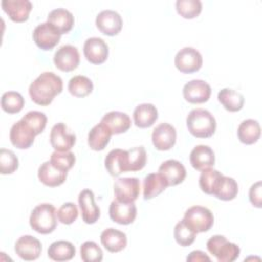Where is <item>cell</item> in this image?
Returning <instances> with one entry per match:
<instances>
[{"label": "cell", "mask_w": 262, "mask_h": 262, "mask_svg": "<svg viewBox=\"0 0 262 262\" xmlns=\"http://www.w3.org/2000/svg\"><path fill=\"white\" fill-rule=\"evenodd\" d=\"M237 192L238 185L236 181L231 177L223 175L213 195L222 201H231L237 195Z\"/></svg>", "instance_id": "cell-35"}, {"label": "cell", "mask_w": 262, "mask_h": 262, "mask_svg": "<svg viewBox=\"0 0 262 262\" xmlns=\"http://www.w3.org/2000/svg\"><path fill=\"white\" fill-rule=\"evenodd\" d=\"M249 199L253 206L257 208H261L262 202H261V181H257L254 183L249 191Z\"/></svg>", "instance_id": "cell-45"}, {"label": "cell", "mask_w": 262, "mask_h": 262, "mask_svg": "<svg viewBox=\"0 0 262 262\" xmlns=\"http://www.w3.org/2000/svg\"><path fill=\"white\" fill-rule=\"evenodd\" d=\"M112 131L103 123L92 127L88 133V145L93 150H102L110 142Z\"/></svg>", "instance_id": "cell-29"}, {"label": "cell", "mask_w": 262, "mask_h": 262, "mask_svg": "<svg viewBox=\"0 0 262 262\" xmlns=\"http://www.w3.org/2000/svg\"><path fill=\"white\" fill-rule=\"evenodd\" d=\"M151 140L157 149L168 150L176 142V130L168 123H161L152 130Z\"/></svg>", "instance_id": "cell-17"}, {"label": "cell", "mask_w": 262, "mask_h": 262, "mask_svg": "<svg viewBox=\"0 0 262 262\" xmlns=\"http://www.w3.org/2000/svg\"><path fill=\"white\" fill-rule=\"evenodd\" d=\"M14 250L17 256L23 260L33 261L40 257L42 245L38 238L32 235H23L16 241Z\"/></svg>", "instance_id": "cell-16"}, {"label": "cell", "mask_w": 262, "mask_h": 262, "mask_svg": "<svg viewBox=\"0 0 262 262\" xmlns=\"http://www.w3.org/2000/svg\"><path fill=\"white\" fill-rule=\"evenodd\" d=\"M18 168V159L15 154L6 148L0 149V173L11 174Z\"/></svg>", "instance_id": "cell-40"}, {"label": "cell", "mask_w": 262, "mask_h": 262, "mask_svg": "<svg viewBox=\"0 0 262 262\" xmlns=\"http://www.w3.org/2000/svg\"><path fill=\"white\" fill-rule=\"evenodd\" d=\"M159 172L166 178L169 186H174L181 183L185 176V167L177 160H167L159 167Z\"/></svg>", "instance_id": "cell-23"}, {"label": "cell", "mask_w": 262, "mask_h": 262, "mask_svg": "<svg viewBox=\"0 0 262 262\" xmlns=\"http://www.w3.org/2000/svg\"><path fill=\"white\" fill-rule=\"evenodd\" d=\"M49 139L55 150L68 151L74 146L76 142V135L74 133H70L68 131V127L63 123H57L51 128Z\"/></svg>", "instance_id": "cell-15"}, {"label": "cell", "mask_w": 262, "mask_h": 262, "mask_svg": "<svg viewBox=\"0 0 262 262\" xmlns=\"http://www.w3.org/2000/svg\"><path fill=\"white\" fill-rule=\"evenodd\" d=\"M100 242L108 252L118 253L127 246V236L123 231L111 227L101 232Z\"/></svg>", "instance_id": "cell-24"}, {"label": "cell", "mask_w": 262, "mask_h": 262, "mask_svg": "<svg viewBox=\"0 0 262 262\" xmlns=\"http://www.w3.org/2000/svg\"><path fill=\"white\" fill-rule=\"evenodd\" d=\"M68 89L70 93L76 97H85L92 92L93 83L88 77L78 75L70 79Z\"/></svg>", "instance_id": "cell-34"}, {"label": "cell", "mask_w": 262, "mask_h": 262, "mask_svg": "<svg viewBox=\"0 0 262 262\" xmlns=\"http://www.w3.org/2000/svg\"><path fill=\"white\" fill-rule=\"evenodd\" d=\"M48 257L53 261H69L76 254L75 246L68 241L53 242L48 248Z\"/></svg>", "instance_id": "cell-31"}, {"label": "cell", "mask_w": 262, "mask_h": 262, "mask_svg": "<svg viewBox=\"0 0 262 262\" xmlns=\"http://www.w3.org/2000/svg\"><path fill=\"white\" fill-rule=\"evenodd\" d=\"M21 119L32 128L36 135L40 134L45 129L47 123V117L45 114L38 111L28 112Z\"/></svg>", "instance_id": "cell-42"}, {"label": "cell", "mask_w": 262, "mask_h": 262, "mask_svg": "<svg viewBox=\"0 0 262 262\" xmlns=\"http://www.w3.org/2000/svg\"><path fill=\"white\" fill-rule=\"evenodd\" d=\"M47 21L50 23L60 34L69 33L74 26V15L66 8H55L48 13Z\"/></svg>", "instance_id": "cell-25"}, {"label": "cell", "mask_w": 262, "mask_h": 262, "mask_svg": "<svg viewBox=\"0 0 262 262\" xmlns=\"http://www.w3.org/2000/svg\"><path fill=\"white\" fill-rule=\"evenodd\" d=\"M80 254L84 262H100L103 257L100 247L92 241H87L81 245Z\"/></svg>", "instance_id": "cell-39"}, {"label": "cell", "mask_w": 262, "mask_h": 262, "mask_svg": "<svg viewBox=\"0 0 262 262\" xmlns=\"http://www.w3.org/2000/svg\"><path fill=\"white\" fill-rule=\"evenodd\" d=\"M183 219L196 232H205L211 229L214 224L213 213L206 207L192 206L188 208Z\"/></svg>", "instance_id": "cell-5"}, {"label": "cell", "mask_w": 262, "mask_h": 262, "mask_svg": "<svg viewBox=\"0 0 262 262\" xmlns=\"http://www.w3.org/2000/svg\"><path fill=\"white\" fill-rule=\"evenodd\" d=\"M196 231L189 226L184 219L180 220L174 227V237L178 245L182 247L190 246L196 236Z\"/></svg>", "instance_id": "cell-36"}, {"label": "cell", "mask_w": 262, "mask_h": 262, "mask_svg": "<svg viewBox=\"0 0 262 262\" xmlns=\"http://www.w3.org/2000/svg\"><path fill=\"white\" fill-rule=\"evenodd\" d=\"M108 214L111 219L119 224L127 225L132 223L137 214L136 206L133 203H126V202H120L118 200H114L108 209Z\"/></svg>", "instance_id": "cell-13"}, {"label": "cell", "mask_w": 262, "mask_h": 262, "mask_svg": "<svg viewBox=\"0 0 262 262\" xmlns=\"http://www.w3.org/2000/svg\"><path fill=\"white\" fill-rule=\"evenodd\" d=\"M211 86L203 80H191L183 86V97L190 103L208 101L211 95Z\"/></svg>", "instance_id": "cell-14"}, {"label": "cell", "mask_w": 262, "mask_h": 262, "mask_svg": "<svg viewBox=\"0 0 262 262\" xmlns=\"http://www.w3.org/2000/svg\"><path fill=\"white\" fill-rule=\"evenodd\" d=\"M104 166L112 176H119L121 173L129 171L128 150L112 149L104 159Z\"/></svg>", "instance_id": "cell-19"}, {"label": "cell", "mask_w": 262, "mask_h": 262, "mask_svg": "<svg viewBox=\"0 0 262 262\" xmlns=\"http://www.w3.org/2000/svg\"><path fill=\"white\" fill-rule=\"evenodd\" d=\"M62 80L52 72H44L38 76L29 87L32 100L39 105H48L62 91Z\"/></svg>", "instance_id": "cell-1"}, {"label": "cell", "mask_w": 262, "mask_h": 262, "mask_svg": "<svg viewBox=\"0 0 262 262\" xmlns=\"http://www.w3.org/2000/svg\"><path fill=\"white\" fill-rule=\"evenodd\" d=\"M68 176V172L55 167L50 161H46L38 169V178L46 186L55 187L62 184Z\"/></svg>", "instance_id": "cell-21"}, {"label": "cell", "mask_w": 262, "mask_h": 262, "mask_svg": "<svg viewBox=\"0 0 262 262\" xmlns=\"http://www.w3.org/2000/svg\"><path fill=\"white\" fill-rule=\"evenodd\" d=\"M187 261H210L211 259L202 251H192L186 258Z\"/></svg>", "instance_id": "cell-46"}, {"label": "cell", "mask_w": 262, "mask_h": 262, "mask_svg": "<svg viewBox=\"0 0 262 262\" xmlns=\"http://www.w3.org/2000/svg\"><path fill=\"white\" fill-rule=\"evenodd\" d=\"M78 203L82 213V219L87 224L95 223L99 216L100 210L94 202V193L90 189H83L78 196Z\"/></svg>", "instance_id": "cell-18"}, {"label": "cell", "mask_w": 262, "mask_h": 262, "mask_svg": "<svg viewBox=\"0 0 262 262\" xmlns=\"http://www.w3.org/2000/svg\"><path fill=\"white\" fill-rule=\"evenodd\" d=\"M219 102L229 112L241 111L244 106V95L231 88H223L218 92Z\"/></svg>", "instance_id": "cell-32"}, {"label": "cell", "mask_w": 262, "mask_h": 262, "mask_svg": "<svg viewBox=\"0 0 262 262\" xmlns=\"http://www.w3.org/2000/svg\"><path fill=\"white\" fill-rule=\"evenodd\" d=\"M1 7L11 20L23 23L28 19L33 5L29 0H2Z\"/></svg>", "instance_id": "cell-20"}, {"label": "cell", "mask_w": 262, "mask_h": 262, "mask_svg": "<svg viewBox=\"0 0 262 262\" xmlns=\"http://www.w3.org/2000/svg\"><path fill=\"white\" fill-rule=\"evenodd\" d=\"M25 99L23 95L16 91H7L2 94L1 107L8 114H16L24 107Z\"/></svg>", "instance_id": "cell-37"}, {"label": "cell", "mask_w": 262, "mask_h": 262, "mask_svg": "<svg viewBox=\"0 0 262 262\" xmlns=\"http://www.w3.org/2000/svg\"><path fill=\"white\" fill-rule=\"evenodd\" d=\"M83 52L89 62L100 64L104 62L108 56V46L103 39L99 37H91L85 41Z\"/></svg>", "instance_id": "cell-11"}, {"label": "cell", "mask_w": 262, "mask_h": 262, "mask_svg": "<svg viewBox=\"0 0 262 262\" xmlns=\"http://www.w3.org/2000/svg\"><path fill=\"white\" fill-rule=\"evenodd\" d=\"M30 225L38 233H51L57 225V215L54 206L48 203L36 206L30 215Z\"/></svg>", "instance_id": "cell-3"}, {"label": "cell", "mask_w": 262, "mask_h": 262, "mask_svg": "<svg viewBox=\"0 0 262 262\" xmlns=\"http://www.w3.org/2000/svg\"><path fill=\"white\" fill-rule=\"evenodd\" d=\"M61 34L48 21L38 25L33 31L36 45L43 50H51L60 40Z\"/></svg>", "instance_id": "cell-8"}, {"label": "cell", "mask_w": 262, "mask_h": 262, "mask_svg": "<svg viewBox=\"0 0 262 262\" xmlns=\"http://www.w3.org/2000/svg\"><path fill=\"white\" fill-rule=\"evenodd\" d=\"M189 161L191 166L199 171L211 168L215 164V154L213 149L204 144H200L193 147L189 155Z\"/></svg>", "instance_id": "cell-22"}, {"label": "cell", "mask_w": 262, "mask_h": 262, "mask_svg": "<svg viewBox=\"0 0 262 262\" xmlns=\"http://www.w3.org/2000/svg\"><path fill=\"white\" fill-rule=\"evenodd\" d=\"M223 174L213 168H208L202 171L199 178V185L201 189L207 194H214L217 189Z\"/></svg>", "instance_id": "cell-33"}, {"label": "cell", "mask_w": 262, "mask_h": 262, "mask_svg": "<svg viewBox=\"0 0 262 262\" xmlns=\"http://www.w3.org/2000/svg\"><path fill=\"white\" fill-rule=\"evenodd\" d=\"M140 192V182L136 177L118 178L114 183V193L116 200L120 202L133 203Z\"/></svg>", "instance_id": "cell-7"}, {"label": "cell", "mask_w": 262, "mask_h": 262, "mask_svg": "<svg viewBox=\"0 0 262 262\" xmlns=\"http://www.w3.org/2000/svg\"><path fill=\"white\" fill-rule=\"evenodd\" d=\"M175 67L181 73L191 74L199 71L203 64L201 53L193 47H183L175 55Z\"/></svg>", "instance_id": "cell-6"}, {"label": "cell", "mask_w": 262, "mask_h": 262, "mask_svg": "<svg viewBox=\"0 0 262 262\" xmlns=\"http://www.w3.org/2000/svg\"><path fill=\"white\" fill-rule=\"evenodd\" d=\"M176 10L184 18H193L202 11V2L200 0H177Z\"/></svg>", "instance_id": "cell-38"}, {"label": "cell", "mask_w": 262, "mask_h": 262, "mask_svg": "<svg viewBox=\"0 0 262 262\" xmlns=\"http://www.w3.org/2000/svg\"><path fill=\"white\" fill-rule=\"evenodd\" d=\"M78 208L74 203L68 202L60 206L56 215L59 222L63 224H72L78 217Z\"/></svg>", "instance_id": "cell-44"}, {"label": "cell", "mask_w": 262, "mask_h": 262, "mask_svg": "<svg viewBox=\"0 0 262 262\" xmlns=\"http://www.w3.org/2000/svg\"><path fill=\"white\" fill-rule=\"evenodd\" d=\"M207 249L219 262H232L239 256L237 245L230 243L223 235H213L207 242Z\"/></svg>", "instance_id": "cell-4"}, {"label": "cell", "mask_w": 262, "mask_h": 262, "mask_svg": "<svg viewBox=\"0 0 262 262\" xmlns=\"http://www.w3.org/2000/svg\"><path fill=\"white\" fill-rule=\"evenodd\" d=\"M158 119V110L151 103H141L133 112V120L137 127L148 128Z\"/></svg>", "instance_id": "cell-28"}, {"label": "cell", "mask_w": 262, "mask_h": 262, "mask_svg": "<svg viewBox=\"0 0 262 262\" xmlns=\"http://www.w3.org/2000/svg\"><path fill=\"white\" fill-rule=\"evenodd\" d=\"M186 126L190 134L198 138L211 137L216 130V120L207 110L194 108L186 117Z\"/></svg>", "instance_id": "cell-2"}, {"label": "cell", "mask_w": 262, "mask_h": 262, "mask_svg": "<svg viewBox=\"0 0 262 262\" xmlns=\"http://www.w3.org/2000/svg\"><path fill=\"white\" fill-rule=\"evenodd\" d=\"M95 24L102 34L107 36H115L121 31L123 19L117 11L105 9L96 15Z\"/></svg>", "instance_id": "cell-12"}, {"label": "cell", "mask_w": 262, "mask_h": 262, "mask_svg": "<svg viewBox=\"0 0 262 262\" xmlns=\"http://www.w3.org/2000/svg\"><path fill=\"white\" fill-rule=\"evenodd\" d=\"M53 62L62 72L74 71L80 62L79 51L73 45H62L54 53Z\"/></svg>", "instance_id": "cell-9"}, {"label": "cell", "mask_w": 262, "mask_h": 262, "mask_svg": "<svg viewBox=\"0 0 262 262\" xmlns=\"http://www.w3.org/2000/svg\"><path fill=\"white\" fill-rule=\"evenodd\" d=\"M166 178L160 173H150L143 179V198L145 200L159 195L168 187Z\"/></svg>", "instance_id": "cell-27"}, {"label": "cell", "mask_w": 262, "mask_h": 262, "mask_svg": "<svg viewBox=\"0 0 262 262\" xmlns=\"http://www.w3.org/2000/svg\"><path fill=\"white\" fill-rule=\"evenodd\" d=\"M100 122L106 125L113 134L124 133L131 127L130 117L126 113L118 111L106 113Z\"/></svg>", "instance_id": "cell-26"}, {"label": "cell", "mask_w": 262, "mask_h": 262, "mask_svg": "<svg viewBox=\"0 0 262 262\" xmlns=\"http://www.w3.org/2000/svg\"><path fill=\"white\" fill-rule=\"evenodd\" d=\"M35 136V132L23 119L14 123L9 132V139L11 143L19 149H27L31 147L34 143Z\"/></svg>", "instance_id": "cell-10"}, {"label": "cell", "mask_w": 262, "mask_h": 262, "mask_svg": "<svg viewBox=\"0 0 262 262\" xmlns=\"http://www.w3.org/2000/svg\"><path fill=\"white\" fill-rule=\"evenodd\" d=\"M261 135V128L256 120L248 119L243 121L237 128V137L245 144L257 142Z\"/></svg>", "instance_id": "cell-30"}, {"label": "cell", "mask_w": 262, "mask_h": 262, "mask_svg": "<svg viewBox=\"0 0 262 262\" xmlns=\"http://www.w3.org/2000/svg\"><path fill=\"white\" fill-rule=\"evenodd\" d=\"M55 167L58 169L68 172L75 164L76 157L74 152L68 150V151H53L51 154L50 160H49Z\"/></svg>", "instance_id": "cell-41"}, {"label": "cell", "mask_w": 262, "mask_h": 262, "mask_svg": "<svg viewBox=\"0 0 262 262\" xmlns=\"http://www.w3.org/2000/svg\"><path fill=\"white\" fill-rule=\"evenodd\" d=\"M129 171H139L146 164V151L143 146H135L128 149Z\"/></svg>", "instance_id": "cell-43"}]
</instances>
